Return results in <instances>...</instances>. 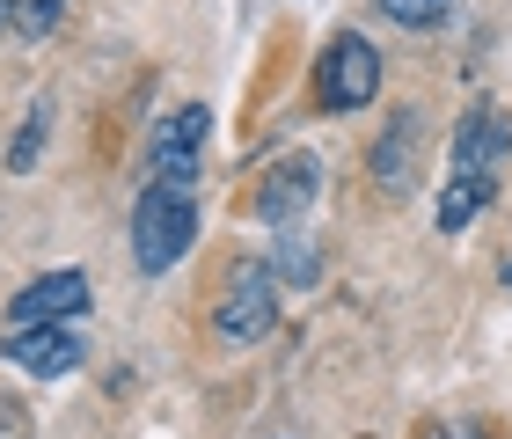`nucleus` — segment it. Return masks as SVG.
<instances>
[{"instance_id":"f257e3e1","label":"nucleus","mask_w":512,"mask_h":439,"mask_svg":"<svg viewBox=\"0 0 512 439\" xmlns=\"http://www.w3.org/2000/svg\"><path fill=\"white\" fill-rule=\"evenodd\" d=\"M191 242H198V198L169 191V183H147L139 205H132V264H139V279L176 271L191 257Z\"/></svg>"},{"instance_id":"f03ea898","label":"nucleus","mask_w":512,"mask_h":439,"mask_svg":"<svg viewBox=\"0 0 512 439\" xmlns=\"http://www.w3.org/2000/svg\"><path fill=\"white\" fill-rule=\"evenodd\" d=\"M374 96H381V52L359 30H337L330 52L315 59V103L344 118V110H366Z\"/></svg>"},{"instance_id":"7ed1b4c3","label":"nucleus","mask_w":512,"mask_h":439,"mask_svg":"<svg viewBox=\"0 0 512 439\" xmlns=\"http://www.w3.org/2000/svg\"><path fill=\"white\" fill-rule=\"evenodd\" d=\"M213 330H220V344H256V337L278 330V271L271 264H235L227 271Z\"/></svg>"},{"instance_id":"20e7f679","label":"nucleus","mask_w":512,"mask_h":439,"mask_svg":"<svg viewBox=\"0 0 512 439\" xmlns=\"http://www.w3.org/2000/svg\"><path fill=\"white\" fill-rule=\"evenodd\" d=\"M205 140H213V110H205V103H183L176 118H161L154 140H147V169H154V183H169V191H198Z\"/></svg>"},{"instance_id":"39448f33","label":"nucleus","mask_w":512,"mask_h":439,"mask_svg":"<svg viewBox=\"0 0 512 439\" xmlns=\"http://www.w3.org/2000/svg\"><path fill=\"white\" fill-rule=\"evenodd\" d=\"M96 286H88V271H44L30 279L15 300H8V330H37V322H81Z\"/></svg>"},{"instance_id":"423d86ee","label":"nucleus","mask_w":512,"mask_h":439,"mask_svg":"<svg viewBox=\"0 0 512 439\" xmlns=\"http://www.w3.org/2000/svg\"><path fill=\"white\" fill-rule=\"evenodd\" d=\"M315 198H322V161L286 154V161H271L264 191H256V213H264V227H300L315 213Z\"/></svg>"},{"instance_id":"0eeeda50","label":"nucleus","mask_w":512,"mask_h":439,"mask_svg":"<svg viewBox=\"0 0 512 439\" xmlns=\"http://www.w3.org/2000/svg\"><path fill=\"white\" fill-rule=\"evenodd\" d=\"M0 352H8L22 374L59 381V374H74V366L88 359V337L74 330V322H37V330H8V337H0Z\"/></svg>"},{"instance_id":"6e6552de","label":"nucleus","mask_w":512,"mask_h":439,"mask_svg":"<svg viewBox=\"0 0 512 439\" xmlns=\"http://www.w3.org/2000/svg\"><path fill=\"white\" fill-rule=\"evenodd\" d=\"M505 154H512V118L498 103H476L454 125V176H498Z\"/></svg>"},{"instance_id":"1a4fd4ad","label":"nucleus","mask_w":512,"mask_h":439,"mask_svg":"<svg viewBox=\"0 0 512 439\" xmlns=\"http://www.w3.org/2000/svg\"><path fill=\"white\" fill-rule=\"evenodd\" d=\"M417 110H395L388 118V132H381V147H374V183L388 198H403L410 191V176H417Z\"/></svg>"},{"instance_id":"9d476101","label":"nucleus","mask_w":512,"mask_h":439,"mask_svg":"<svg viewBox=\"0 0 512 439\" xmlns=\"http://www.w3.org/2000/svg\"><path fill=\"white\" fill-rule=\"evenodd\" d=\"M491 198H498V176H454L439 191V235H461L476 213H491Z\"/></svg>"},{"instance_id":"9b49d317","label":"nucleus","mask_w":512,"mask_h":439,"mask_svg":"<svg viewBox=\"0 0 512 439\" xmlns=\"http://www.w3.org/2000/svg\"><path fill=\"white\" fill-rule=\"evenodd\" d=\"M271 271H278V286H315L322 249L300 235V227H278V257H271Z\"/></svg>"},{"instance_id":"f8f14e48","label":"nucleus","mask_w":512,"mask_h":439,"mask_svg":"<svg viewBox=\"0 0 512 439\" xmlns=\"http://www.w3.org/2000/svg\"><path fill=\"white\" fill-rule=\"evenodd\" d=\"M59 15H66V0H15V44H44L59 30Z\"/></svg>"},{"instance_id":"ddd939ff","label":"nucleus","mask_w":512,"mask_h":439,"mask_svg":"<svg viewBox=\"0 0 512 439\" xmlns=\"http://www.w3.org/2000/svg\"><path fill=\"white\" fill-rule=\"evenodd\" d=\"M44 132H52V103H37V110H30V125H22L15 140H8V169H15V176H22V169H37Z\"/></svg>"},{"instance_id":"4468645a","label":"nucleus","mask_w":512,"mask_h":439,"mask_svg":"<svg viewBox=\"0 0 512 439\" xmlns=\"http://www.w3.org/2000/svg\"><path fill=\"white\" fill-rule=\"evenodd\" d=\"M381 15L403 30H432V22H447V0H381Z\"/></svg>"},{"instance_id":"2eb2a0df","label":"nucleus","mask_w":512,"mask_h":439,"mask_svg":"<svg viewBox=\"0 0 512 439\" xmlns=\"http://www.w3.org/2000/svg\"><path fill=\"white\" fill-rule=\"evenodd\" d=\"M417 439H491V425H425V432H417Z\"/></svg>"},{"instance_id":"dca6fc26","label":"nucleus","mask_w":512,"mask_h":439,"mask_svg":"<svg viewBox=\"0 0 512 439\" xmlns=\"http://www.w3.org/2000/svg\"><path fill=\"white\" fill-rule=\"evenodd\" d=\"M0 439H22V418H15L8 403H0Z\"/></svg>"},{"instance_id":"f3484780","label":"nucleus","mask_w":512,"mask_h":439,"mask_svg":"<svg viewBox=\"0 0 512 439\" xmlns=\"http://www.w3.org/2000/svg\"><path fill=\"white\" fill-rule=\"evenodd\" d=\"M0 37H15V0H0Z\"/></svg>"},{"instance_id":"a211bd4d","label":"nucleus","mask_w":512,"mask_h":439,"mask_svg":"<svg viewBox=\"0 0 512 439\" xmlns=\"http://www.w3.org/2000/svg\"><path fill=\"white\" fill-rule=\"evenodd\" d=\"M505 293H512V257H505Z\"/></svg>"}]
</instances>
